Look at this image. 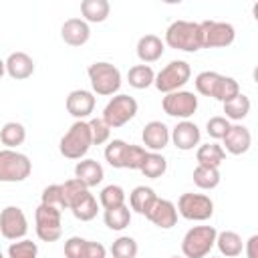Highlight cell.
Here are the masks:
<instances>
[{
  "label": "cell",
  "mask_w": 258,
  "mask_h": 258,
  "mask_svg": "<svg viewBox=\"0 0 258 258\" xmlns=\"http://www.w3.org/2000/svg\"><path fill=\"white\" fill-rule=\"evenodd\" d=\"M194 83H196V91L200 95L212 97L220 103H226L240 93V85L234 77H226L216 71H202Z\"/></svg>",
  "instance_id": "obj_1"
},
{
  "label": "cell",
  "mask_w": 258,
  "mask_h": 258,
  "mask_svg": "<svg viewBox=\"0 0 258 258\" xmlns=\"http://www.w3.org/2000/svg\"><path fill=\"white\" fill-rule=\"evenodd\" d=\"M165 44L175 50L183 52H196L202 48L200 38V22L191 20H175L165 30Z\"/></svg>",
  "instance_id": "obj_2"
},
{
  "label": "cell",
  "mask_w": 258,
  "mask_h": 258,
  "mask_svg": "<svg viewBox=\"0 0 258 258\" xmlns=\"http://www.w3.org/2000/svg\"><path fill=\"white\" fill-rule=\"evenodd\" d=\"M91 145H93V141H91L89 123L87 121H75L69 127V131L60 137L58 151L67 159H83L87 155V151L91 149Z\"/></svg>",
  "instance_id": "obj_3"
},
{
  "label": "cell",
  "mask_w": 258,
  "mask_h": 258,
  "mask_svg": "<svg viewBox=\"0 0 258 258\" xmlns=\"http://www.w3.org/2000/svg\"><path fill=\"white\" fill-rule=\"evenodd\" d=\"M218 230L214 226H194L181 240V254L185 258H206L216 246Z\"/></svg>",
  "instance_id": "obj_4"
},
{
  "label": "cell",
  "mask_w": 258,
  "mask_h": 258,
  "mask_svg": "<svg viewBox=\"0 0 258 258\" xmlns=\"http://www.w3.org/2000/svg\"><path fill=\"white\" fill-rule=\"evenodd\" d=\"M87 75H89L93 93H97L101 97L115 95L121 87V71L111 62H105V60L93 62V64H89Z\"/></svg>",
  "instance_id": "obj_5"
},
{
  "label": "cell",
  "mask_w": 258,
  "mask_h": 258,
  "mask_svg": "<svg viewBox=\"0 0 258 258\" xmlns=\"http://www.w3.org/2000/svg\"><path fill=\"white\" fill-rule=\"evenodd\" d=\"M32 171V161L28 155L16 149H0V181L16 183L24 181Z\"/></svg>",
  "instance_id": "obj_6"
},
{
  "label": "cell",
  "mask_w": 258,
  "mask_h": 258,
  "mask_svg": "<svg viewBox=\"0 0 258 258\" xmlns=\"http://www.w3.org/2000/svg\"><path fill=\"white\" fill-rule=\"evenodd\" d=\"M137 101L131 97V95H115L103 109V121L111 127V129H119L123 127L125 123H129L135 115H137Z\"/></svg>",
  "instance_id": "obj_7"
},
{
  "label": "cell",
  "mask_w": 258,
  "mask_h": 258,
  "mask_svg": "<svg viewBox=\"0 0 258 258\" xmlns=\"http://www.w3.org/2000/svg\"><path fill=\"white\" fill-rule=\"evenodd\" d=\"M177 214L191 222H206L214 216V202L206 194H181L175 206Z\"/></svg>",
  "instance_id": "obj_8"
},
{
  "label": "cell",
  "mask_w": 258,
  "mask_h": 258,
  "mask_svg": "<svg viewBox=\"0 0 258 258\" xmlns=\"http://www.w3.org/2000/svg\"><path fill=\"white\" fill-rule=\"evenodd\" d=\"M189 77H191V67L185 60H171L155 75L153 85L159 93L167 95L173 91H181V87L189 81Z\"/></svg>",
  "instance_id": "obj_9"
},
{
  "label": "cell",
  "mask_w": 258,
  "mask_h": 258,
  "mask_svg": "<svg viewBox=\"0 0 258 258\" xmlns=\"http://www.w3.org/2000/svg\"><path fill=\"white\" fill-rule=\"evenodd\" d=\"M200 38H202V48H224L234 42L236 30L230 22L204 20L200 22Z\"/></svg>",
  "instance_id": "obj_10"
},
{
  "label": "cell",
  "mask_w": 258,
  "mask_h": 258,
  "mask_svg": "<svg viewBox=\"0 0 258 258\" xmlns=\"http://www.w3.org/2000/svg\"><path fill=\"white\" fill-rule=\"evenodd\" d=\"M58 210L40 204L34 212V226H36V236L42 242H56L62 234V222H60Z\"/></svg>",
  "instance_id": "obj_11"
},
{
  "label": "cell",
  "mask_w": 258,
  "mask_h": 258,
  "mask_svg": "<svg viewBox=\"0 0 258 258\" xmlns=\"http://www.w3.org/2000/svg\"><path fill=\"white\" fill-rule=\"evenodd\" d=\"M161 107L169 117L187 121L198 111V97L191 91H173L163 97Z\"/></svg>",
  "instance_id": "obj_12"
},
{
  "label": "cell",
  "mask_w": 258,
  "mask_h": 258,
  "mask_svg": "<svg viewBox=\"0 0 258 258\" xmlns=\"http://www.w3.org/2000/svg\"><path fill=\"white\" fill-rule=\"evenodd\" d=\"M28 232V220L18 206H6L0 212V234L6 240H22Z\"/></svg>",
  "instance_id": "obj_13"
},
{
  "label": "cell",
  "mask_w": 258,
  "mask_h": 258,
  "mask_svg": "<svg viewBox=\"0 0 258 258\" xmlns=\"http://www.w3.org/2000/svg\"><path fill=\"white\" fill-rule=\"evenodd\" d=\"M64 105H67V111L77 121H85L95 111V95L91 91H85V89H75L69 93Z\"/></svg>",
  "instance_id": "obj_14"
},
{
  "label": "cell",
  "mask_w": 258,
  "mask_h": 258,
  "mask_svg": "<svg viewBox=\"0 0 258 258\" xmlns=\"http://www.w3.org/2000/svg\"><path fill=\"white\" fill-rule=\"evenodd\" d=\"M200 127L196 123H191L189 119L187 121H179L171 131H169V139L173 141V145L179 149V151H191L198 143H200Z\"/></svg>",
  "instance_id": "obj_15"
},
{
  "label": "cell",
  "mask_w": 258,
  "mask_h": 258,
  "mask_svg": "<svg viewBox=\"0 0 258 258\" xmlns=\"http://www.w3.org/2000/svg\"><path fill=\"white\" fill-rule=\"evenodd\" d=\"M222 141H224V147H222L224 151H228L232 155H242L252 145V133L248 127L236 123V125H230V129L222 137Z\"/></svg>",
  "instance_id": "obj_16"
},
{
  "label": "cell",
  "mask_w": 258,
  "mask_h": 258,
  "mask_svg": "<svg viewBox=\"0 0 258 258\" xmlns=\"http://www.w3.org/2000/svg\"><path fill=\"white\" fill-rule=\"evenodd\" d=\"M151 224H155L157 228L161 230H169L175 226L177 222V210H175V204L169 202V200H163V198H157L153 202V206L149 208L147 216H145Z\"/></svg>",
  "instance_id": "obj_17"
},
{
  "label": "cell",
  "mask_w": 258,
  "mask_h": 258,
  "mask_svg": "<svg viewBox=\"0 0 258 258\" xmlns=\"http://www.w3.org/2000/svg\"><path fill=\"white\" fill-rule=\"evenodd\" d=\"M141 139H143L145 149L159 153V151L165 149L167 143H169V127H167L163 121H149V123L143 127Z\"/></svg>",
  "instance_id": "obj_18"
},
{
  "label": "cell",
  "mask_w": 258,
  "mask_h": 258,
  "mask_svg": "<svg viewBox=\"0 0 258 258\" xmlns=\"http://www.w3.org/2000/svg\"><path fill=\"white\" fill-rule=\"evenodd\" d=\"M60 38L71 46H83L91 38V28L83 18H69L60 26Z\"/></svg>",
  "instance_id": "obj_19"
},
{
  "label": "cell",
  "mask_w": 258,
  "mask_h": 258,
  "mask_svg": "<svg viewBox=\"0 0 258 258\" xmlns=\"http://www.w3.org/2000/svg\"><path fill=\"white\" fill-rule=\"evenodd\" d=\"M6 64V73L8 77H12L14 81H24L28 77H32L34 73V60L30 54L22 52V50H16V52H10L8 58L4 60Z\"/></svg>",
  "instance_id": "obj_20"
},
{
  "label": "cell",
  "mask_w": 258,
  "mask_h": 258,
  "mask_svg": "<svg viewBox=\"0 0 258 258\" xmlns=\"http://www.w3.org/2000/svg\"><path fill=\"white\" fill-rule=\"evenodd\" d=\"M105 171L97 159H81L75 165V179H79L85 187H95L103 181Z\"/></svg>",
  "instance_id": "obj_21"
},
{
  "label": "cell",
  "mask_w": 258,
  "mask_h": 258,
  "mask_svg": "<svg viewBox=\"0 0 258 258\" xmlns=\"http://www.w3.org/2000/svg\"><path fill=\"white\" fill-rule=\"evenodd\" d=\"M163 50H165V44L157 34H145L137 40V56L143 64L159 60L163 56Z\"/></svg>",
  "instance_id": "obj_22"
},
{
  "label": "cell",
  "mask_w": 258,
  "mask_h": 258,
  "mask_svg": "<svg viewBox=\"0 0 258 258\" xmlns=\"http://www.w3.org/2000/svg\"><path fill=\"white\" fill-rule=\"evenodd\" d=\"M216 246H218L220 254L226 256V258H236V256H240L242 250H244L242 236L236 234V232H232V230L220 232V234L216 236Z\"/></svg>",
  "instance_id": "obj_23"
},
{
  "label": "cell",
  "mask_w": 258,
  "mask_h": 258,
  "mask_svg": "<svg viewBox=\"0 0 258 258\" xmlns=\"http://www.w3.org/2000/svg\"><path fill=\"white\" fill-rule=\"evenodd\" d=\"M226 159V151L222 149L220 143L212 141V143H206V145H200L198 151H196V161L198 165H206V167H220L222 161Z\"/></svg>",
  "instance_id": "obj_24"
},
{
  "label": "cell",
  "mask_w": 258,
  "mask_h": 258,
  "mask_svg": "<svg viewBox=\"0 0 258 258\" xmlns=\"http://www.w3.org/2000/svg\"><path fill=\"white\" fill-rule=\"evenodd\" d=\"M155 200H157V194L151 187H147V185H137L129 194V206H131V210L137 212V214H141V216H147V212H149V208L153 206Z\"/></svg>",
  "instance_id": "obj_25"
},
{
  "label": "cell",
  "mask_w": 258,
  "mask_h": 258,
  "mask_svg": "<svg viewBox=\"0 0 258 258\" xmlns=\"http://www.w3.org/2000/svg\"><path fill=\"white\" fill-rule=\"evenodd\" d=\"M111 12V6L107 0H83L81 2V14L83 20L89 22H105Z\"/></svg>",
  "instance_id": "obj_26"
},
{
  "label": "cell",
  "mask_w": 258,
  "mask_h": 258,
  "mask_svg": "<svg viewBox=\"0 0 258 258\" xmlns=\"http://www.w3.org/2000/svg\"><path fill=\"white\" fill-rule=\"evenodd\" d=\"M26 139V129L18 121H8L0 129V141L6 145V149H16Z\"/></svg>",
  "instance_id": "obj_27"
},
{
  "label": "cell",
  "mask_w": 258,
  "mask_h": 258,
  "mask_svg": "<svg viewBox=\"0 0 258 258\" xmlns=\"http://www.w3.org/2000/svg\"><path fill=\"white\" fill-rule=\"evenodd\" d=\"M224 105V113H226V119L230 121H242L248 113H250V107H252V103H250V99L244 95V93H238L236 97H232L230 101H226V103H222Z\"/></svg>",
  "instance_id": "obj_28"
},
{
  "label": "cell",
  "mask_w": 258,
  "mask_h": 258,
  "mask_svg": "<svg viewBox=\"0 0 258 258\" xmlns=\"http://www.w3.org/2000/svg\"><path fill=\"white\" fill-rule=\"evenodd\" d=\"M71 212H73V216L77 218V220H81V222H91L95 216H97V212H99V202H97V198L93 196V194H85L77 204H73L71 208H69Z\"/></svg>",
  "instance_id": "obj_29"
},
{
  "label": "cell",
  "mask_w": 258,
  "mask_h": 258,
  "mask_svg": "<svg viewBox=\"0 0 258 258\" xmlns=\"http://www.w3.org/2000/svg\"><path fill=\"white\" fill-rule=\"evenodd\" d=\"M139 171L149 179H157L167 171V159L157 151H147L145 161H143Z\"/></svg>",
  "instance_id": "obj_30"
},
{
  "label": "cell",
  "mask_w": 258,
  "mask_h": 258,
  "mask_svg": "<svg viewBox=\"0 0 258 258\" xmlns=\"http://www.w3.org/2000/svg\"><path fill=\"white\" fill-rule=\"evenodd\" d=\"M103 220H105V226H107L109 230L121 232V230H125V228L131 224V210H129L127 206H119V208H113V210H105Z\"/></svg>",
  "instance_id": "obj_31"
},
{
  "label": "cell",
  "mask_w": 258,
  "mask_h": 258,
  "mask_svg": "<svg viewBox=\"0 0 258 258\" xmlns=\"http://www.w3.org/2000/svg\"><path fill=\"white\" fill-rule=\"evenodd\" d=\"M127 81L133 89H147L155 81V73L149 64H135L127 73Z\"/></svg>",
  "instance_id": "obj_32"
},
{
  "label": "cell",
  "mask_w": 258,
  "mask_h": 258,
  "mask_svg": "<svg viewBox=\"0 0 258 258\" xmlns=\"http://www.w3.org/2000/svg\"><path fill=\"white\" fill-rule=\"evenodd\" d=\"M220 169L216 167H206V165H196L194 169V183L200 189H214L220 185Z\"/></svg>",
  "instance_id": "obj_33"
},
{
  "label": "cell",
  "mask_w": 258,
  "mask_h": 258,
  "mask_svg": "<svg viewBox=\"0 0 258 258\" xmlns=\"http://www.w3.org/2000/svg\"><path fill=\"white\" fill-rule=\"evenodd\" d=\"M99 206H103V210H113V208L125 206V189L117 183L105 185L99 194Z\"/></svg>",
  "instance_id": "obj_34"
},
{
  "label": "cell",
  "mask_w": 258,
  "mask_h": 258,
  "mask_svg": "<svg viewBox=\"0 0 258 258\" xmlns=\"http://www.w3.org/2000/svg\"><path fill=\"white\" fill-rule=\"evenodd\" d=\"M127 141L123 139H113L109 141V145L105 147V159L111 167L115 169H123V161H125V151H127Z\"/></svg>",
  "instance_id": "obj_35"
},
{
  "label": "cell",
  "mask_w": 258,
  "mask_h": 258,
  "mask_svg": "<svg viewBox=\"0 0 258 258\" xmlns=\"http://www.w3.org/2000/svg\"><path fill=\"white\" fill-rule=\"evenodd\" d=\"M40 204L44 206H50L58 212L67 210V204H64V196H62V185L60 183H50L42 189L40 194Z\"/></svg>",
  "instance_id": "obj_36"
},
{
  "label": "cell",
  "mask_w": 258,
  "mask_h": 258,
  "mask_svg": "<svg viewBox=\"0 0 258 258\" xmlns=\"http://www.w3.org/2000/svg\"><path fill=\"white\" fill-rule=\"evenodd\" d=\"M137 250H139V246H137L135 238H131V236H119L111 244L113 258H135L137 256Z\"/></svg>",
  "instance_id": "obj_37"
},
{
  "label": "cell",
  "mask_w": 258,
  "mask_h": 258,
  "mask_svg": "<svg viewBox=\"0 0 258 258\" xmlns=\"http://www.w3.org/2000/svg\"><path fill=\"white\" fill-rule=\"evenodd\" d=\"M38 256V246L32 240H14L8 246V258H36Z\"/></svg>",
  "instance_id": "obj_38"
},
{
  "label": "cell",
  "mask_w": 258,
  "mask_h": 258,
  "mask_svg": "<svg viewBox=\"0 0 258 258\" xmlns=\"http://www.w3.org/2000/svg\"><path fill=\"white\" fill-rule=\"evenodd\" d=\"M62 185V196H64V204H67V210L73 206V204H77L87 191H89V187H85L79 179H67L64 183H60Z\"/></svg>",
  "instance_id": "obj_39"
},
{
  "label": "cell",
  "mask_w": 258,
  "mask_h": 258,
  "mask_svg": "<svg viewBox=\"0 0 258 258\" xmlns=\"http://www.w3.org/2000/svg\"><path fill=\"white\" fill-rule=\"evenodd\" d=\"M87 123H89V131H91V141H93V145H103V143L109 141V137H111V127H109L101 117H95V119H91V121H87Z\"/></svg>",
  "instance_id": "obj_40"
},
{
  "label": "cell",
  "mask_w": 258,
  "mask_h": 258,
  "mask_svg": "<svg viewBox=\"0 0 258 258\" xmlns=\"http://www.w3.org/2000/svg\"><path fill=\"white\" fill-rule=\"evenodd\" d=\"M145 155H147V149H145V147L129 143V145H127V151H125L123 169H141V165H143V161H145Z\"/></svg>",
  "instance_id": "obj_41"
},
{
  "label": "cell",
  "mask_w": 258,
  "mask_h": 258,
  "mask_svg": "<svg viewBox=\"0 0 258 258\" xmlns=\"http://www.w3.org/2000/svg\"><path fill=\"white\" fill-rule=\"evenodd\" d=\"M230 121L226 119V117H222V115H216V117H210L208 119V123H206V131H208V135L212 137V139H222L224 135H226V131L230 129Z\"/></svg>",
  "instance_id": "obj_42"
},
{
  "label": "cell",
  "mask_w": 258,
  "mask_h": 258,
  "mask_svg": "<svg viewBox=\"0 0 258 258\" xmlns=\"http://www.w3.org/2000/svg\"><path fill=\"white\" fill-rule=\"evenodd\" d=\"M107 256V250L101 242H95V240H85L81 242V250H79V258H105Z\"/></svg>",
  "instance_id": "obj_43"
},
{
  "label": "cell",
  "mask_w": 258,
  "mask_h": 258,
  "mask_svg": "<svg viewBox=\"0 0 258 258\" xmlns=\"http://www.w3.org/2000/svg\"><path fill=\"white\" fill-rule=\"evenodd\" d=\"M244 250H246V256L248 258H258V236H250L248 242L244 244Z\"/></svg>",
  "instance_id": "obj_44"
},
{
  "label": "cell",
  "mask_w": 258,
  "mask_h": 258,
  "mask_svg": "<svg viewBox=\"0 0 258 258\" xmlns=\"http://www.w3.org/2000/svg\"><path fill=\"white\" fill-rule=\"evenodd\" d=\"M4 73H6V64H4V60L0 58V81H2V77H4Z\"/></svg>",
  "instance_id": "obj_45"
},
{
  "label": "cell",
  "mask_w": 258,
  "mask_h": 258,
  "mask_svg": "<svg viewBox=\"0 0 258 258\" xmlns=\"http://www.w3.org/2000/svg\"><path fill=\"white\" fill-rule=\"evenodd\" d=\"M0 258H4V254H2V250H0Z\"/></svg>",
  "instance_id": "obj_46"
},
{
  "label": "cell",
  "mask_w": 258,
  "mask_h": 258,
  "mask_svg": "<svg viewBox=\"0 0 258 258\" xmlns=\"http://www.w3.org/2000/svg\"><path fill=\"white\" fill-rule=\"evenodd\" d=\"M171 258H181V256H171Z\"/></svg>",
  "instance_id": "obj_47"
},
{
  "label": "cell",
  "mask_w": 258,
  "mask_h": 258,
  "mask_svg": "<svg viewBox=\"0 0 258 258\" xmlns=\"http://www.w3.org/2000/svg\"><path fill=\"white\" fill-rule=\"evenodd\" d=\"M210 258H216V256H210Z\"/></svg>",
  "instance_id": "obj_48"
}]
</instances>
